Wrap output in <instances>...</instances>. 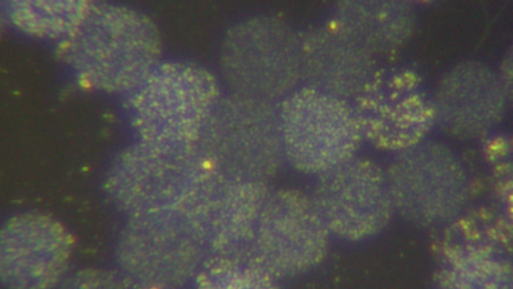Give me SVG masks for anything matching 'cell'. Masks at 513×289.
<instances>
[{"instance_id": "obj_1", "label": "cell", "mask_w": 513, "mask_h": 289, "mask_svg": "<svg viewBox=\"0 0 513 289\" xmlns=\"http://www.w3.org/2000/svg\"><path fill=\"white\" fill-rule=\"evenodd\" d=\"M294 44L291 29L278 20L260 18L241 23L224 40V73L237 85H289L295 75Z\"/></svg>"}]
</instances>
